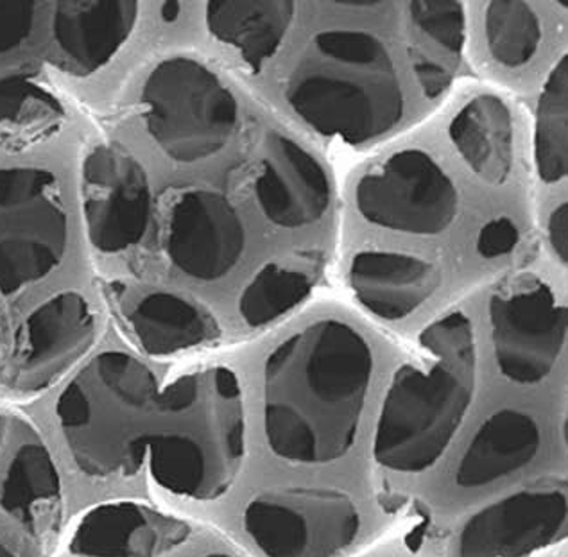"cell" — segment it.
<instances>
[{
	"mask_svg": "<svg viewBox=\"0 0 568 557\" xmlns=\"http://www.w3.org/2000/svg\"><path fill=\"white\" fill-rule=\"evenodd\" d=\"M57 419L67 450L87 477L145 472L176 497H223L243 469V387L226 366L162 384L126 352L93 357L61 391Z\"/></svg>",
	"mask_w": 568,
	"mask_h": 557,
	"instance_id": "cell-1",
	"label": "cell"
},
{
	"mask_svg": "<svg viewBox=\"0 0 568 557\" xmlns=\"http://www.w3.org/2000/svg\"><path fill=\"white\" fill-rule=\"evenodd\" d=\"M373 376L368 341L341 320H320L276 346L264 364V433L293 465H328L359 433Z\"/></svg>",
	"mask_w": 568,
	"mask_h": 557,
	"instance_id": "cell-2",
	"label": "cell"
},
{
	"mask_svg": "<svg viewBox=\"0 0 568 557\" xmlns=\"http://www.w3.org/2000/svg\"><path fill=\"white\" fill-rule=\"evenodd\" d=\"M419 344L427 363L407 364L393 376L373 439L378 465L400 474L438 463L476 395V334L463 312L430 323Z\"/></svg>",
	"mask_w": 568,
	"mask_h": 557,
	"instance_id": "cell-3",
	"label": "cell"
},
{
	"mask_svg": "<svg viewBox=\"0 0 568 557\" xmlns=\"http://www.w3.org/2000/svg\"><path fill=\"white\" fill-rule=\"evenodd\" d=\"M285 99L314 131L354 145L395 130L406 110L387 47L357 29L317 33L291 72Z\"/></svg>",
	"mask_w": 568,
	"mask_h": 557,
	"instance_id": "cell-4",
	"label": "cell"
},
{
	"mask_svg": "<svg viewBox=\"0 0 568 557\" xmlns=\"http://www.w3.org/2000/svg\"><path fill=\"white\" fill-rule=\"evenodd\" d=\"M140 99L145 130L174 162L214 156L237 130V99L220 75L192 58H169L154 67Z\"/></svg>",
	"mask_w": 568,
	"mask_h": 557,
	"instance_id": "cell-5",
	"label": "cell"
},
{
	"mask_svg": "<svg viewBox=\"0 0 568 557\" xmlns=\"http://www.w3.org/2000/svg\"><path fill=\"white\" fill-rule=\"evenodd\" d=\"M69 242L63 195L40 168H0V296L45 278Z\"/></svg>",
	"mask_w": 568,
	"mask_h": 557,
	"instance_id": "cell-6",
	"label": "cell"
},
{
	"mask_svg": "<svg viewBox=\"0 0 568 557\" xmlns=\"http://www.w3.org/2000/svg\"><path fill=\"white\" fill-rule=\"evenodd\" d=\"M243 525L264 557H337L359 536L361 513L341 489L293 486L255 495Z\"/></svg>",
	"mask_w": 568,
	"mask_h": 557,
	"instance_id": "cell-7",
	"label": "cell"
},
{
	"mask_svg": "<svg viewBox=\"0 0 568 557\" xmlns=\"http://www.w3.org/2000/svg\"><path fill=\"white\" fill-rule=\"evenodd\" d=\"M355 205L377 226L410 235H438L459 212V192L430 154L406 149L361 178Z\"/></svg>",
	"mask_w": 568,
	"mask_h": 557,
	"instance_id": "cell-8",
	"label": "cell"
},
{
	"mask_svg": "<svg viewBox=\"0 0 568 557\" xmlns=\"http://www.w3.org/2000/svg\"><path fill=\"white\" fill-rule=\"evenodd\" d=\"M93 340L95 317L81 294L49 297L14 334L2 381L17 393L47 389L92 348Z\"/></svg>",
	"mask_w": 568,
	"mask_h": 557,
	"instance_id": "cell-9",
	"label": "cell"
},
{
	"mask_svg": "<svg viewBox=\"0 0 568 557\" xmlns=\"http://www.w3.org/2000/svg\"><path fill=\"white\" fill-rule=\"evenodd\" d=\"M81 203L90 242L103 253L130 250L150 226V180L121 145L101 144L84 156Z\"/></svg>",
	"mask_w": 568,
	"mask_h": 557,
	"instance_id": "cell-10",
	"label": "cell"
},
{
	"mask_svg": "<svg viewBox=\"0 0 568 557\" xmlns=\"http://www.w3.org/2000/svg\"><path fill=\"white\" fill-rule=\"evenodd\" d=\"M495 361L508 381L535 386L546 381L567 341L568 314L549 285L535 282L489 303Z\"/></svg>",
	"mask_w": 568,
	"mask_h": 557,
	"instance_id": "cell-11",
	"label": "cell"
},
{
	"mask_svg": "<svg viewBox=\"0 0 568 557\" xmlns=\"http://www.w3.org/2000/svg\"><path fill=\"white\" fill-rule=\"evenodd\" d=\"M564 488L535 486L483 507L463 524L450 557H526L567 535Z\"/></svg>",
	"mask_w": 568,
	"mask_h": 557,
	"instance_id": "cell-12",
	"label": "cell"
},
{
	"mask_svg": "<svg viewBox=\"0 0 568 557\" xmlns=\"http://www.w3.org/2000/svg\"><path fill=\"white\" fill-rule=\"evenodd\" d=\"M63 488L42 434L19 414H0V509L33 535L57 527Z\"/></svg>",
	"mask_w": 568,
	"mask_h": 557,
	"instance_id": "cell-13",
	"label": "cell"
},
{
	"mask_svg": "<svg viewBox=\"0 0 568 557\" xmlns=\"http://www.w3.org/2000/svg\"><path fill=\"white\" fill-rule=\"evenodd\" d=\"M246 230L235 206L214 191H189L178 198L168 226V255L191 278L214 282L239 264Z\"/></svg>",
	"mask_w": 568,
	"mask_h": 557,
	"instance_id": "cell-14",
	"label": "cell"
},
{
	"mask_svg": "<svg viewBox=\"0 0 568 557\" xmlns=\"http://www.w3.org/2000/svg\"><path fill=\"white\" fill-rule=\"evenodd\" d=\"M255 198L276 226H311L331 206V180L322 162L296 140L270 133L255 180Z\"/></svg>",
	"mask_w": 568,
	"mask_h": 557,
	"instance_id": "cell-15",
	"label": "cell"
},
{
	"mask_svg": "<svg viewBox=\"0 0 568 557\" xmlns=\"http://www.w3.org/2000/svg\"><path fill=\"white\" fill-rule=\"evenodd\" d=\"M191 527L140 502H106L75 525L70 550L81 557H165L185 544Z\"/></svg>",
	"mask_w": 568,
	"mask_h": 557,
	"instance_id": "cell-16",
	"label": "cell"
},
{
	"mask_svg": "<svg viewBox=\"0 0 568 557\" xmlns=\"http://www.w3.org/2000/svg\"><path fill=\"white\" fill-rule=\"evenodd\" d=\"M139 4L131 0H75L52 4L49 60L67 74H93L108 65L133 33Z\"/></svg>",
	"mask_w": 568,
	"mask_h": 557,
	"instance_id": "cell-17",
	"label": "cell"
},
{
	"mask_svg": "<svg viewBox=\"0 0 568 557\" xmlns=\"http://www.w3.org/2000/svg\"><path fill=\"white\" fill-rule=\"evenodd\" d=\"M348 282L364 308L383 320L400 321L438 291L442 271L419 256L363 251L349 264Z\"/></svg>",
	"mask_w": 568,
	"mask_h": 557,
	"instance_id": "cell-18",
	"label": "cell"
},
{
	"mask_svg": "<svg viewBox=\"0 0 568 557\" xmlns=\"http://www.w3.org/2000/svg\"><path fill=\"white\" fill-rule=\"evenodd\" d=\"M541 448V428L531 414L503 409L477 428L456 469L457 486L480 489L531 465Z\"/></svg>",
	"mask_w": 568,
	"mask_h": 557,
	"instance_id": "cell-19",
	"label": "cell"
},
{
	"mask_svg": "<svg viewBox=\"0 0 568 557\" xmlns=\"http://www.w3.org/2000/svg\"><path fill=\"white\" fill-rule=\"evenodd\" d=\"M410 67L429 99L447 92L456 78L466 42L462 2L416 0L407 6Z\"/></svg>",
	"mask_w": 568,
	"mask_h": 557,
	"instance_id": "cell-20",
	"label": "cell"
},
{
	"mask_svg": "<svg viewBox=\"0 0 568 557\" xmlns=\"http://www.w3.org/2000/svg\"><path fill=\"white\" fill-rule=\"evenodd\" d=\"M293 19L290 0H214L205 13L210 34L255 72L278 52Z\"/></svg>",
	"mask_w": 568,
	"mask_h": 557,
	"instance_id": "cell-21",
	"label": "cell"
},
{
	"mask_svg": "<svg viewBox=\"0 0 568 557\" xmlns=\"http://www.w3.org/2000/svg\"><path fill=\"white\" fill-rule=\"evenodd\" d=\"M450 140L474 174L499 186L506 183L513 169L515 135L508 104L494 93H480L456 113Z\"/></svg>",
	"mask_w": 568,
	"mask_h": 557,
	"instance_id": "cell-22",
	"label": "cell"
},
{
	"mask_svg": "<svg viewBox=\"0 0 568 557\" xmlns=\"http://www.w3.org/2000/svg\"><path fill=\"white\" fill-rule=\"evenodd\" d=\"M130 328L140 348L171 357L217 340L220 326L209 312L173 293H151L130 312Z\"/></svg>",
	"mask_w": 568,
	"mask_h": 557,
	"instance_id": "cell-23",
	"label": "cell"
},
{
	"mask_svg": "<svg viewBox=\"0 0 568 557\" xmlns=\"http://www.w3.org/2000/svg\"><path fill=\"white\" fill-rule=\"evenodd\" d=\"M65 122L60 99L28 72L0 74V149L51 139Z\"/></svg>",
	"mask_w": 568,
	"mask_h": 557,
	"instance_id": "cell-24",
	"label": "cell"
},
{
	"mask_svg": "<svg viewBox=\"0 0 568 557\" xmlns=\"http://www.w3.org/2000/svg\"><path fill=\"white\" fill-rule=\"evenodd\" d=\"M536 169L541 182L558 183L568 172V57L550 70L536 108Z\"/></svg>",
	"mask_w": 568,
	"mask_h": 557,
	"instance_id": "cell-25",
	"label": "cell"
},
{
	"mask_svg": "<svg viewBox=\"0 0 568 557\" xmlns=\"http://www.w3.org/2000/svg\"><path fill=\"white\" fill-rule=\"evenodd\" d=\"M486 38L497 63L518 69L529 63L541 42V23L523 0H494L486 8Z\"/></svg>",
	"mask_w": 568,
	"mask_h": 557,
	"instance_id": "cell-26",
	"label": "cell"
},
{
	"mask_svg": "<svg viewBox=\"0 0 568 557\" xmlns=\"http://www.w3.org/2000/svg\"><path fill=\"white\" fill-rule=\"evenodd\" d=\"M311 288L313 282L302 271L270 264L244 288L239 312L250 326L270 325L305 302Z\"/></svg>",
	"mask_w": 568,
	"mask_h": 557,
	"instance_id": "cell-27",
	"label": "cell"
},
{
	"mask_svg": "<svg viewBox=\"0 0 568 557\" xmlns=\"http://www.w3.org/2000/svg\"><path fill=\"white\" fill-rule=\"evenodd\" d=\"M42 4L38 2H0V67L13 60L22 52L33 37L37 26L38 10Z\"/></svg>",
	"mask_w": 568,
	"mask_h": 557,
	"instance_id": "cell-28",
	"label": "cell"
},
{
	"mask_svg": "<svg viewBox=\"0 0 568 557\" xmlns=\"http://www.w3.org/2000/svg\"><path fill=\"white\" fill-rule=\"evenodd\" d=\"M520 241L517 224L511 219L497 217L483 226L477 237V251L485 259L509 255Z\"/></svg>",
	"mask_w": 568,
	"mask_h": 557,
	"instance_id": "cell-29",
	"label": "cell"
},
{
	"mask_svg": "<svg viewBox=\"0 0 568 557\" xmlns=\"http://www.w3.org/2000/svg\"><path fill=\"white\" fill-rule=\"evenodd\" d=\"M550 247L555 251L561 264L567 265L568 262V203L559 205L558 209L550 214L549 226Z\"/></svg>",
	"mask_w": 568,
	"mask_h": 557,
	"instance_id": "cell-30",
	"label": "cell"
},
{
	"mask_svg": "<svg viewBox=\"0 0 568 557\" xmlns=\"http://www.w3.org/2000/svg\"><path fill=\"white\" fill-rule=\"evenodd\" d=\"M180 8L182 6L178 4V2H163L162 8H160V17L165 22H176L178 17H180Z\"/></svg>",
	"mask_w": 568,
	"mask_h": 557,
	"instance_id": "cell-31",
	"label": "cell"
},
{
	"mask_svg": "<svg viewBox=\"0 0 568 557\" xmlns=\"http://www.w3.org/2000/svg\"><path fill=\"white\" fill-rule=\"evenodd\" d=\"M0 557H19L2 536H0Z\"/></svg>",
	"mask_w": 568,
	"mask_h": 557,
	"instance_id": "cell-32",
	"label": "cell"
},
{
	"mask_svg": "<svg viewBox=\"0 0 568 557\" xmlns=\"http://www.w3.org/2000/svg\"><path fill=\"white\" fill-rule=\"evenodd\" d=\"M201 557H233V556H230V554H224V553H212V554H206V556H201Z\"/></svg>",
	"mask_w": 568,
	"mask_h": 557,
	"instance_id": "cell-33",
	"label": "cell"
}]
</instances>
